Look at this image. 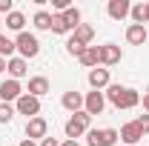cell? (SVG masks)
I'll use <instances>...</instances> for the list:
<instances>
[{"instance_id":"cell-18","label":"cell","mask_w":149,"mask_h":146,"mask_svg":"<svg viewBox=\"0 0 149 146\" xmlns=\"http://www.w3.org/2000/svg\"><path fill=\"white\" fill-rule=\"evenodd\" d=\"M46 92H49V80L46 77H32L29 80V95L32 97H43Z\"/></svg>"},{"instance_id":"cell-22","label":"cell","mask_w":149,"mask_h":146,"mask_svg":"<svg viewBox=\"0 0 149 146\" xmlns=\"http://www.w3.org/2000/svg\"><path fill=\"white\" fill-rule=\"evenodd\" d=\"M35 26H37V29H52V15L40 9V12L35 15Z\"/></svg>"},{"instance_id":"cell-11","label":"cell","mask_w":149,"mask_h":146,"mask_svg":"<svg viewBox=\"0 0 149 146\" xmlns=\"http://www.w3.org/2000/svg\"><path fill=\"white\" fill-rule=\"evenodd\" d=\"M129 12H132L129 0H109V17H112V20H123V17H129Z\"/></svg>"},{"instance_id":"cell-33","label":"cell","mask_w":149,"mask_h":146,"mask_svg":"<svg viewBox=\"0 0 149 146\" xmlns=\"http://www.w3.org/2000/svg\"><path fill=\"white\" fill-rule=\"evenodd\" d=\"M0 72H6V57H0Z\"/></svg>"},{"instance_id":"cell-19","label":"cell","mask_w":149,"mask_h":146,"mask_svg":"<svg viewBox=\"0 0 149 146\" xmlns=\"http://www.w3.org/2000/svg\"><path fill=\"white\" fill-rule=\"evenodd\" d=\"M6 26L12 29V32H23V26H26V17H23V12H12V15H6Z\"/></svg>"},{"instance_id":"cell-3","label":"cell","mask_w":149,"mask_h":146,"mask_svg":"<svg viewBox=\"0 0 149 146\" xmlns=\"http://www.w3.org/2000/svg\"><path fill=\"white\" fill-rule=\"evenodd\" d=\"M15 49L20 52V57L23 60H29V57H37V52H40V43H37L35 35H29V32H20L17 40H15Z\"/></svg>"},{"instance_id":"cell-26","label":"cell","mask_w":149,"mask_h":146,"mask_svg":"<svg viewBox=\"0 0 149 146\" xmlns=\"http://www.w3.org/2000/svg\"><path fill=\"white\" fill-rule=\"evenodd\" d=\"M83 49H86V46H80L77 40H72V37H69V43H66V52H69V55L80 57V55H83Z\"/></svg>"},{"instance_id":"cell-9","label":"cell","mask_w":149,"mask_h":146,"mask_svg":"<svg viewBox=\"0 0 149 146\" xmlns=\"http://www.w3.org/2000/svg\"><path fill=\"white\" fill-rule=\"evenodd\" d=\"M100 49V63L103 66H115V63H120V46H115V43H106V46H97Z\"/></svg>"},{"instance_id":"cell-7","label":"cell","mask_w":149,"mask_h":146,"mask_svg":"<svg viewBox=\"0 0 149 146\" xmlns=\"http://www.w3.org/2000/svg\"><path fill=\"white\" fill-rule=\"evenodd\" d=\"M46 132H49V123L37 115V117H32L29 123H26V138L29 140H43L46 138Z\"/></svg>"},{"instance_id":"cell-1","label":"cell","mask_w":149,"mask_h":146,"mask_svg":"<svg viewBox=\"0 0 149 146\" xmlns=\"http://www.w3.org/2000/svg\"><path fill=\"white\" fill-rule=\"evenodd\" d=\"M106 97H109V103L115 109H132V106H138L141 103V95L129 86H118V83H109L106 86Z\"/></svg>"},{"instance_id":"cell-2","label":"cell","mask_w":149,"mask_h":146,"mask_svg":"<svg viewBox=\"0 0 149 146\" xmlns=\"http://www.w3.org/2000/svg\"><path fill=\"white\" fill-rule=\"evenodd\" d=\"M89 120H92V117H89L86 112H74L72 117L66 120V126H63L66 129V138H69V140H77V138L89 129Z\"/></svg>"},{"instance_id":"cell-10","label":"cell","mask_w":149,"mask_h":146,"mask_svg":"<svg viewBox=\"0 0 149 146\" xmlns=\"http://www.w3.org/2000/svg\"><path fill=\"white\" fill-rule=\"evenodd\" d=\"M118 135H120V140H123V143H129V146H135L141 138H143V132H141V126H138L135 120H132V123H123Z\"/></svg>"},{"instance_id":"cell-14","label":"cell","mask_w":149,"mask_h":146,"mask_svg":"<svg viewBox=\"0 0 149 146\" xmlns=\"http://www.w3.org/2000/svg\"><path fill=\"white\" fill-rule=\"evenodd\" d=\"M60 103H63V109H69L72 115L74 112H83V95H80V92H66Z\"/></svg>"},{"instance_id":"cell-25","label":"cell","mask_w":149,"mask_h":146,"mask_svg":"<svg viewBox=\"0 0 149 146\" xmlns=\"http://www.w3.org/2000/svg\"><path fill=\"white\" fill-rule=\"evenodd\" d=\"M15 117V106L12 103H0V123H9Z\"/></svg>"},{"instance_id":"cell-27","label":"cell","mask_w":149,"mask_h":146,"mask_svg":"<svg viewBox=\"0 0 149 146\" xmlns=\"http://www.w3.org/2000/svg\"><path fill=\"white\" fill-rule=\"evenodd\" d=\"M135 123H138V126H141V132L146 135V132H149V115H141V117H138Z\"/></svg>"},{"instance_id":"cell-6","label":"cell","mask_w":149,"mask_h":146,"mask_svg":"<svg viewBox=\"0 0 149 146\" xmlns=\"http://www.w3.org/2000/svg\"><path fill=\"white\" fill-rule=\"evenodd\" d=\"M106 106V97H103V92H89L86 97H83V112L92 117V115H100Z\"/></svg>"},{"instance_id":"cell-4","label":"cell","mask_w":149,"mask_h":146,"mask_svg":"<svg viewBox=\"0 0 149 146\" xmlns=\"http://www.w3.org/2000/svg\"><path fill=\"white\" fill-rule=\"evenodd\" d=\"M15 112H17V115H26L29 120L37 117V115H40V97H32L29 92H23L17 97V103H15Z\"/></svg>"},{"instance_id":"cell-21","label":"cell","mask_w":149,"mask_h":146,"mask_svg":"<svg viewBox=\"0 0 149 146\" xmlns=\"http://www.w3.org/2000/svg\"><path fill=\"white\" fill-rule=\"evenodd\" d=\"M129 17L138 23V26H143L146 23V3H138V6H132V12H129Z\"/></svg>"},{"instance_id":"cell-31","label":"cell","mask_w":149,"mask_h":146,"mask_svg":"<svg viewBox=\"0 0 149 146\" xmlns=\"http://www.w3.org/2000/svg\"><path fill=\"white\" fill-rule=\"evenodd\" d=\"M20 146H37V143H35V140H29V138H26V140H23Z\"/></svg>"},{"instance_id":"cell-16","label":"cell","mask_w":149,"mask_h":146,"mask_svg":"<svg viewBox=\"0 0 149 146\" xmlns=\"http://www.w3.org/2000/svg\"><path fill=\"white\" fill-rule=\"evenodd\" d=\"M80 63H83L86 69H97V63H100V49H97V46H86L83 55H80Z\"/></svg>"},{"instance_id":"cell-28","label":"cell","mask_w":149,"mask_h":146,"mask_svg":"<svg viewBox=\"0 0 149 146\" xmlns=\"http://www.w3.org/2000/svg\"><path fill=\"white\" fill-rule=\"evenodd\" d=\"M12 0H0V15H12Z\"/></svg>"},{"instance_id":"cell-8","label":"cell","mask_w":149,"mask_h":146,"mask_svg":"<svg viewBox=\"0 0 149 146\" xmlns=\"http://www.w3.org/2000/svg\"><path fill=\"white\" fill-rule=\"evenodd\" d=\"M20 95H23V86H20L17 80H3V83H0V100H3V103H12V100L17 103Z\"/></svg>"},{"instance_id":"cell-23","label":"cell","mask_w":149,"mask_h":146,"mask_svg":"<svg viewBox=\"0 0 149 146\" xmlns=\"http://www.w3.org/2000/svg\"><path fill=\"white\" fill-rule=\"evenodd\" d=\"M52 32H55V35H66V32H69L63 15H52Z\"/></svg>"},{"instance_id":"cell-34","label":"cell","mask_w":149,"mask_h":146,"mask_svg":"<svg viewBox=\"0 0 149 146\" xmlns=\"http://www.w3.org/2000/svg\"><path fill=\"white\" fill-rule=\"evenodd\" d=\"M146 23H149V3H146Z\"/></svg>"},{"instance_id":"cell-12","label":"cell","mask_w":149,"mask_h":146,"mask_svg":"<svg viewBox=\"0 0 149 146\" xmlns=\"http://www.w3.org/2000/svg\"><path fill=\"white\" fill-rule=\"evenodd\" d=\"M89 86H92L95 92L106 89V86H109V69H92V72H89Z\"/></svg>"},{"instance_id":"cell-17","label":"cell","mask_w":149,"mask_h":146,"mask_svg":"<svg viewBox=\"0 0 149 146\" xmlns=\"http://www.w3.org/2000/svg\"><path fill=\"white\" fill-rule=\"evenodd\" d=\"M92 37H95V29H92V26H86V23H80V26L74 29L72 40H77L80 46H89V43H92Z\"/></svg>"},{"instance_id":"cell-5","label":"cell","mask_w":149,"mask_h":146,"mask_svg":"<svg viewBox=\"0 0 149 146\" xmlns=\"http://www.w3.org/2000/svg\"><path fill=\"white\" fill-rule=\"evenodd\" d=\"M118 138H120L118 129H92L89 138H86V143L89 146H115Z\"/></svg>"},{"instance_id":"cell-15","label":"cell","mask_w":149,"mask_h":146,"mask_svg":"<svg viewBox=\"0 0 149 146\" xmlns=\"http://www.w3.org/2000/svg\"><path fill=\"white\" fill-rule=\"evenodd\" d=\"M6 72L12 74V80H20V77L26 74V60H23V57H9V60H6Z\"/></svg>"},{"instance_id":"cell-29","label":"cell","mask_w":149,"mask_h":146,"mask_svg":"<svg viewBox=\"0 0 149 146\" xmlns=\"http://www.w3.org/2000/svg\"><path fill=\"white\" fill-rule=\"evenodd\" d=\"M40 146H60V143H57L55 138H49V135H46V138H43V140H40Z\"/></svg>"},{"instance_id":"cell-13","label":"cell","mask_w":149,"mask_h":146,"mask_svg":"<svg viewBox=\"0 0 149 146\" xmlns=\"http://www.w3.org/2000/svg\"><path fill=\"white\" fill-rule=\"evenodd\" d=\"M126 40H129L132 46H143L149 40V32L143 29V26H138V23H132L129 29H126Z\"/></svg>"},{"instance_id":"cell-20","label":"cell","mask_w":149,"mask_h":146,"mask_svg":"<svg viewBox=\"0 0 149 146\" xmlns=\"http://www.w3.org/2000/svg\"><path fill=\"white\" fill-rule=\"evenodd\" d=\"M63 20H66V26H69V29H77V26H80V12H77V9H72V6H69V9H66V12H63Z\"/></svg>"},{"instance_id":"cell-32","label":"cell","mask_w":149,"mask_h":146,"mask_svg":"<svg viewBox=\"0 0 149 146\" xmlns=\"http://www.w3.org/2000/svg\"><path fill=\"white\" fill-rule=\"evenodd\" d=\"M143 109L149 112V95H143Z\"/></svg>"},{"instance_id":"cell-30","label":"cell","mask_w":149,"mask_h":146,"mask_svg":"<svg viewBox=\"0 0 149 146\" xmlns=\"http://www.w3.org/2000/svg\"><path fill=\"white\" fill-rule=\"evenodd\" d=\"M60 146H80V143H77V140H63Z\"/></svg>"},{"instance_id":"cell-24","label":"cell","mask_w":149,"mask_h":146,"mask_svg":"<svg viewBox=\"0 0 149 146\" xmlns=\"http://www.w3.org/2000/svg\"><path fill=\"white\" fill-rule=\"evenodd\" d=\"M12 52H15V40L0 35V57H12Z\"/></svg>"}]
</instances>
